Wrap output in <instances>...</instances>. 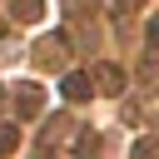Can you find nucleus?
Wrapping results in <instances>:
<instances>
[{"mask_svg": "<svg viewBox=\"0 0 159 159\" xmlns=\"http://www.w3.org/2000/svg\"><path fill=\"white\" fill-rule=\"evenodd\" d=\"M149 40H159V20H149Z\"/></svg>", "mask_w": 159, "mask_h": 159, "instance_id": "nucleus-2", "label": "nucleus"}, {"mask_svg": "<svg viewBox=\"0 0 159 159\" xmlns=\"http://www.w3.org/2000/svg\"><path fill=\"white\" fill-rule=\"evenodd\" d=\"M65 94H70V99H84V94H89L84 75H70V80H65Z\"/></svg>", "mask_w": 159, "mask_h": 159, "instance_id": "nucleus-1", "label": "nucleus"}]
</instances>
